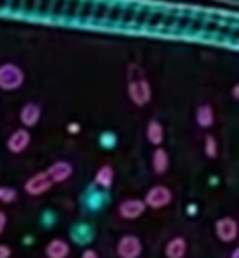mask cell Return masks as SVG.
Segmentation results:
<instances>
[{"label": "cell", "mask_w": 239, "mask_h": 258, "mask_svg": "<svg viewBox=\"0 0 239 258\" xmlns=\"http://www.w3.org/2000/svg\"><path fill=\"white\" fill-rule=\"evenodd\" d=\"M129 81H127V95H129L130 102L137 107H144L150 104L151 100V85L146 79L144 72L141 71L139 65L130 63L129 65Z\"/></svg>", "instance_id": "1"}, {"label": "cell", "mask_w": 239, "mask_h": 258, "mask_svg": "<svg viewBox=\"0 0 239 258\" xmlns=\"http://www.w3.org/2000/svg\"><path fill=\"white\" fill-rule=\"evenodd\" d=\"M25 85V71L14 61L0 63V90L16 92Z\"/></svg>", "instance_id": "2"}, {"label": "cell", "mask_w": 239, "mask_h": 258, "mask_svg": "<svg viewBox=\"0 0 239 258\" xmlns=\"http://www.w3.org/2000/svg\"><path fill=\"white\" fill-rule=\"evenodd\" d=\"M172 202V191L171 188L164 186V184H155L153 188H150L144 199L146 207L151 209H162V207L169 206Z\"/></svg>", "instance_id": "3"}, {"label": "cell", "mask_w": 239, "mask_h": 258, "mask_svg": "<svg viewBox=\"0 0 239 258\" xmlns=\"http://www.w3.org/2000/svg\"><path fill=\"white\" fill-rule=\"evenodd\" d=\"M116 253L119 258H139L143 253V242L136 235H123L116 244Z\"/></svg>", "instance_id": "4"}, {"label": "cell", "mask_w": 239, "mask_h": 258, "mask_svg": "<svg viewBox=\"0 0 239 258\" xmlns=\"http://www.w3.org/2000/svg\"><path fill=\"white\" fill-rule=\"evenodd\" d=\"M51 186H53L51 179L48 177L46 170H42V172H37L32 177H28L23 188L28 195H32V197H39V195H44L46 191H49V188Z\"/></svg>", "instance_id": "5"}, {"label": "cell", "mask_w": 239, "mask_h": 258, "mask_svg": "<svg viewBox=\"0 0 239 258\" xmlns=\"http://www.w3.org/2000/svg\"><path fill=\"white\" fill-rule=\"evenodd\" d=\"M215 232H216V237H218L222 242L236 241V237L239 234L237 221L234 220V218H229V216L220 218V220L215 223Z\"/></svg>", "instance_id": "6"}, {"label": "cell", "mask_w": 239, "mask_h": 258, "mask_svg": "<svg viewBox=\"0 0 239 258\" xmlns=\"http://www.w3.org/2000/svg\"><path fill=\"white\" fill-rule=\"evenodd\" d=\"M30 141H32V136L27 128H18V130H14L9 136V139H7V150L14 155H20L30 146Z\"/></svg>", "instance_id": "7"}, {"label": "cell", "mask_w": 239, "mask_h": 258, "mask_svg": "<svg viewBox=\"0 0 239 258\" xmlns=\"http://www.w3.org/2000/svg\"><path fill=\"white\" fill-rule=\"evenodd\" d=\"M146 211V204L141 199H127L118 206V213L123 220H137Z\"/></svg>", "instance_id": "8"}, {"label": "cell", "mask_w": 239, "mask_h": 258, "mask_svg": "<svg viewBox=\"0 0 239 258\" xmlns=\"http://www.w3.org/2000/svg\"><path fill=\"white\" fill-rule=\"evenodd\" d=\"M41 105L37 102H27L23 105V107L20 109V121L21 125H23V128H34L35 125L39 123V119H41Z\"/></svg>", "instance_id": "9"}, {"label": "cell", "mask_w": 239, "mask_h": 258, "mask_svg": "<svg viewBox=\"0 0 239 258\" xmlns=\"http://www.w3.org/2000/svg\"><path fill=\"white\" fill-rule=\"evenodd\" d=\"M72 172H74L72 163L65 162V160L51 163V165L48 167V170H46V174H48V177L51 179V183H64V181H67L69 177L72 176Z\"/></svg>", "instance_id": "10"}, {"label": "cell", "mask_w": 239, "mask_h": 258, "mask_svg": "<svg viewBox=\"0 0 239 258\" xmlns=\"http://www.w3.org/2000/svg\"><path fill=\"white\" fill-rule=\"evenodd\" d=\"M146 139H148V143H150V144L160 148L162 143H164V139H165L164 125H162L160 121H157V119H151V121L148 123V126H146Z\"/></svg>", "instance_id": "11"}, {"label": "cell", "mask_w": 239, "mask_h": 258, "mask_svg": "<svg viewBox=\"0 0 239 258\" xmlns=\"http://www.w3.org/2000/svg\"><path fill=\"white\" fill-rule=\"evenodd\" d=\"M195 121L201 128H211L215 125V109L209 104H201L195 111Z\"/></svg>", "instance_id": "12"}, {"label": "cell", "mask_w": 239, "mask_h": 258, "mask_svg": "<svg viewBox=\"0 0 239 258\" xmlns=\"http://www.w3.org/2000/svg\"><path fill=\"white\" fill-rule=\"evenodd\" d=\"M71 253V246L64 239H53L46 246V256L48 258H67Z\"/></svg>", "instance_id": "13"}, {"label": "cell", "mask_w": 239, "mask_h": 258, "mask_svg": "<svg viewBox=\"0 0 239 258\" xmlns=\"http://www.w3.org/2000/svg\"><path fill=\"white\" fill-rule=\"evenodd\" d=\"M71 237H72V241H74V242L85 246L93 239V230H92V227H90V225L79 223L71 230Z\"/></svg>", "instance_id": "14"}, {"label": "cell", "mask_w": 239, "mask_h": 258, "mask_svg": "<svg viewBox=\"0 0 239 258\" xmlns=\"http://www.w3.org/2000/svg\"><path fill=\"white\" fill-rule=\"evenodd\" d=\"M187 241L183 237H174L165 246V256L167 258H185L187 255Z\"/></svg>", "instance_id": "15"}, {"label": "cell", "mask_w": 239, "mask_h": 258, "mask_svg": "<svg viewBox=\"0 0 239 258\" xmlns=\"http://www.w3.org/2000/svg\"><path fill=\"white\" fill-rule=\"evenodd\" d=\"M151 165H153L155 174H165V170L169 169V155L162 146L153 151V156H151Z\"/></svg>", "instance_id": "16"}, {"label": "cell", "mask_w": 239, "mask_h": 258, "mask_svg": "<svg viewBox=\"0 0 239 258\" xmlns=\"http://www.w3.org/2000/svg\"><path fill=\"white\" fill-rule=\"evenodd\" d=\"M113 181H114V170L111 165H102L95 174V183L99 186H102L104 190H109L113 186Z\"/></svg>", "instance_id": "17"}, {"label": "cell", "mask_w": 239, "mask_h": 258, "mask_svg": "<svg viewBox=\"0 0 239 258\" xmlns=\"http://www.w3.org/2000/svg\"><path fill=\"white\" fill-rule=\"evenodd\" d=\"M99 144L104 148V150H114L118 144V136L111 130H106L99 136Z\"/></svg>", "instance_id": "18"}, {"label": "cell", "mask_w": 239, "mask_h": 258, "mask_svg": "<svg viewBox=\"0 0 239 258\" xmlns=\"http://www.w3.org/2000/svg\"><path fill=\"white\" fill-rule=\"evenodd\" d=\"M107 202V197L102 194V191H92L88 195V201H86V206L90 207L92 211H99L100 207Z\"/></svg>", "instance_id": "19"}, {"label": "cell", "mask_w": 239, "mask_h": 258, "mask_svg": "<svg viewBox=\"0 0 239 258\" xmlns=\"http://www.w3.org/2000/svg\"><path fill=\"white\" fill-rule=\"evenodd\" d=\"M204 153L208 158H216V155H218V143H216V139L213 136H206Z\"/></svg>", "instance_id": "20"}, {"label": "cell", "mask_w": 239, "mask_h": 258, "mask_svg": "<svg viewBox=\"0 0 239 258\" xmlns=\"http://www.w3.org/2000/svg\"><path fill=\"white\" fill-rule=\"evenodd\" d=\"M18 197V191L14 188H9V186H0V202L4 204H13Z\"/></svg>", "instance_id": "21"}, {"label": "cell", "mask_w": 239, "mask_h": 258, "mask_svg": "<svg viewBox=\"0 0 239 258\" xmlns=\"http://www.w3.org/2000/svg\"><path fill=\"white\" fill-rule=\"evenodd\" d=\"M67 132L72 134V136H74V134H79V132H81V125H79V123H74V121L69 123V125H67Z\"/></svg>", "instance_id": "22"}, {"label": "cell", "mask_w": 239, "mask_h": 258, "mask_svg": "<svg viewBox=\"0 0 239 258\" xmlns=\"http://www.w3.org/2000/svg\"><path fill=\"white\" fill-rule=\"evenodd\" d=\"M0 258H11V248L6 244H0Z\"/></svg>", "instance_id": "23"}, {"label": "cell", "mask_w": 239, "mask_h": 258, "mask_svg": "<svg viewBox=\"0 0 239 258\" xmlns=\"http://www.w3.org/2000/svg\"><path fill=\"white\" fill-rule=\"evenodd\" d=\"M81 258H100L99 256V253L95 251V249H85V251H83V255H81Z\"/></svg>", "instance_id": "24"}, {"label": "cell", "mask_w": 239, "mask_h": 258, "mask_svg": "<svg viewBox=\"0 0 239 258\" xmlns=\"http://www.w3.org/2000/svg\"><path fill=\"white\" fill-rule=\"evenodd\" d=\"M6 225H7V216H6V213H2V211H0V234H4V230H6Z\"/></svg>", "instance_id": "25"}, {"label": "cell", "mask_w": 239, "mask_h": 258, "mask_svg": "<svg viewBox=\"0 0 239 258\" xmlns=\"http://www.w3.org/2000/svg\"><path fill=\"white\" fill-rule=\"evenodd\" d=\"M232 97H234V99H239V86L237 85H234V88H232Z\"/></svg>", "instance_id": "26"}, {"label": "cell", "mask_w": 239, "mask_h": 258, "mask_svg": "<svg viewBox=\"0 0 239 258\" xmlns=\"http://www.w3.org/2000/svg\"><path fill=\"white\" fill-rule=\"evenodd\" d=\"M230 258H239V248H234L232 255H230Z\"/></svg>", "instance_id": "27"}, {"label": "cell", "mask_w": 239, "mask_h": 258, "mask_svg": "<svg viewBox=\"0 0 239 258\" xmlns=\"http://www.w3.org/2000/svg\"><path fill=\"white\" fill-rule=\"evenodd\" d=\"M187 211H190V213H195V211H197V207H195V206H190V207H187Z\"/></svg>", "instance_id": "28"}]
</instances>
